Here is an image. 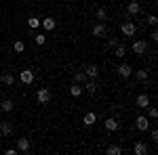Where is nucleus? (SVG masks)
<instances>
[{
    "mask_svg": "<svg viewBox=\"0 0 158 155\" xmlns=\"http://www.w3.org/2000/svg\"><path fill=\"white\" fill-rule=\"evenodd\" d=\"M36 101L40 103V105H47L51 101V90L49 88H40V90H36Z\"/></svg>",
    "mask_w": 158,
    "mask_h": 155,
    "instance_id": "obj_1",
    "label": "nucleus"
},
{
    "mask_svg": "<svg viewBox=\"0 0 158 155\" xmlns=\"http://www.w3.org/2000/svg\"><path fill=\"white\" fill-rule=\"evenodd\" d=\"M110 34V27L106 23H95V27H93V36L95 38H106Z\"/></svg>",
    "mask_w": 158,
    "mask_h": 155,
    "instance_id": "obj_2",
    "label": "nucleus"
},
{
    "mask_svg": "<svg viewBox=\"0 0 158 155\" xmlns=\"http://www.w3.org/2000/svg\"><path fill=\"white\" fill-rule=\"evenodd\" d=\"M150 126H152V124H150V119H148L146 115H139V118L135 119V128H137L139 132H146Z\"/></svg>",
    "mask_w": 158,
    "mask_h": 155,
    "instance_id": "obj_3",
    "label": "nucleus"
},
{
    "mask_svg": "<svg viewBox=\"0 0 158 155\" xmlns=\"http://www.w3.org/2000/svg\"><path fill=\"white\" fill-rule=\"evenodd\" d=\"M116 73H118L120 78H124V80H127L129 76H133V69H131V65H129V63H120V65L116 67Z\"/></svg>",
    "mask_w": 158,
    "mask_h": 155,
    "instance_id": "obj_4",
    "label": "nucleus"
},
{
    "mask_svg": "<svg viewBox=\"0 0 158 155\" xmlns=\"http://www.w3.org/2000/svg\"><path fill=\"white\" fill-rule=\"evenodd\" d=\"M120 32L124 34V36H135V32H137V25L133 23V21H127V23H122L120 25Z\"/></svg>",
    "mask_w": 158,
    "mask_h": 155,
    "instance_id": "obj_5",
    "label": "nucleus"
},
{
    "mask_svg": "<svg viewBox=\"0 0 158 155\" xmlns=\"http://www.w3.org/2000/svg\"><path fill=\"white\" fill-rule=\"evenodd\" d=\"M148 50V40H135L133 42V52L135 55H143Z\"/></svg>",
    "mask_w": 158,
    "mask_h": 155,
    "instance_id": "obj_6",
    "label": "nucleus"
},
{
    "mask_svg": "<svg viewBox=\"0 0 158 155\" xmlns=\"http://www.w3.org/2000/svg\"><path fill=\"white\" fill-rule=\"evenodd\" d=\"M17 151H19V153H27V151H30V141H27L25 136L17 138Z\"/></svg>",
    "mask_w": 158,
    "mask_h": 155,
    "instance_id": "obj_7",
    "label": "nucleus"
},
{
    "mask_svg": "<svg viewBox=\"0 0 158 155\" xmlns=\"http://www.w3.org/2000/svg\"><path fill=\"white\" fill-rule=\"evenodd\" d=\"M19 80L23 84H32L34 82V72H32V69H23V72L19 73Z\"/></svg>",
    "mask_w": 158,
    "mask_h": 155,
    "instance_id": "obj_8",
    "label": "nucleus"
},
{
    "mask_svg": "<svg viewBox=\"0 0 158 155\" xmlns=\"http://www.w3.org/2000/svg\"><path fill=\"white\" fill-rule=\"evenodd\" d=\"M85 76L89 78V80H97V76H99V67L97 65H89L85 69Z\"/></svg>",
    "mask_w": 158,
    "mask_h": 155,
    "instance_id": "obj_9",
    "label": "nucleus"
},
{
    "mask_svg": "<svg viewBox=\"0 0 158 155\" xmlns=\"http://www.w3.org/2000/svg\"><path fill=\"white\" fill-rule=\"evenodd\" d=\"M135 105L139 109H146L148 105H150V96L148 95H137V99H135Z\"/></svg>",
    "mask_w": 158,
    "mask_h": 155,
    "instance_id": "obj_10",
    "label": "nucleus"
},
{
    "mask_svg": "<svg viewBox=\"0 0 158 155\" xmlns=\"http://www.w3.org/2000/svg\"><path fill=\"white\" fill-rule=\"evenodd\" d=\"M13 134V124L11 122H0V136H9Z\"/></svg>",
    "mask_w": 158,
    "mask_h": 155,
    "instance_id": "obj_11",
    "label": "nucleus"
},
{
    "mask_svg": "<svg viewBox=\"0 0 158 155\" xmlns=\"http://www.w3.org/2000/svg\"><path fill=\"white\" fill-rule=\"evenodd\" d=\"M133 153L135 155H146L148 153V145L141 143V141H137V143L133 145Z\"/></svg>",
    "mask_w": 158,
    "mask_h": 155,
    "instance_id": "obj_12",
    "label": "nucleus"
},
{
    "mask_svg": "<svg viewBox=\"0 0 158 155\" xmlns=\"http://www.w3.org/2000/svg\"><path fill=\"white\" fill-rule=\"evenodd\" d=\"M97 90H99V86H97V82H93V80H89V82L85 84V92H89V95H97Z\"/></svg>",
    "mask_w": 158,
    "mask_h": 155,
    "instance_id": "obj_13",
    "label": "nucleus"
},
{
    "mask_svg": "<svg viewBox=\"0 0 158 155\" xmlns=\"http://www.w3.org/2000/svg\"><path fill=\"white\" fill-rule=\"evenodd\" d=\"M127 11H129V15H139V13H141V6H139V2L131 0L129 6H127Z\"/></svg>",
    "mask_w": 158,
    "mask_h": 155,
    "instance_id": "obj_14",
    "label": "nucleus"
},
{
    "mask_svg": "<svg viewBox=\"0 0 158 155\" xmlns=\"http://www.w3.org/2000/svg\"><path fill=\"white\" fill-rule=\"evenodd\" d=\"M95 122H97V115H95L93 111H89V113H85V118H82V124H85V126H93Z\"/></svg>",
    "mask_w": 158,
    "mask_h": 155,
    "instance_id": "obj_15",
    "label": "nucleus"
},
{
    "mask_svg": "<svg viewBox=\"0 0 158 155\" xmlns=\"http://www.w3.org/2000/svg\"><path fill=\"white\" fill-rule=\"evenodd\" d=\"M40 25H42L47 32H51V29H55V19H53V17H44V19L40 21Z\"/></svg>",
    "mask_w": 158,
    "mask_h": 155,
    "instance_id": "obj_16",
    "label": "nucleus"
},
{
    "mask_svg": "<svg viewBox=\"0 0 158 155\" xmlns=\"http://www.w3.org/2000/svg\"><path fill=\"white\" fill-rule=\"evenodd\" d=\"M103 126H106V130H110V132L118 130V122H116L114 118H108L106 122H103Z\"/></svg>",
    "mask_w": 158,
    "mask_h": 155,
    "instance_id": "obj_17",
    "label": "nucleus"
},
{
    "mask_svg": "<svg viewBox=\"0 0 158 155\" xmlns=\"http://www.w3.org/2000/svg\"><path fill=\"white\" fill-rule=\"evenodd\" d=\"M82 92H85V88H82L78 82H74L72 88H70V95H72V96H82Z\"/></svg>",
    "mask_w": 158,
    "mask_h": 155,
    "instance_id": "obj_18",
    "label": "nucleus"
},
{
    "mask_svg": "<svg viewBox=\"0 0 158 155\" xmlns=\"http://www.w3.org/2000/svg\"><path fill=\"white\" fill-rule=\"evenodd\" d=\"M124 55H127V46H124V44H116V46H114V57L122 59Z\"/></svg>",
    "mask_w": 158,
    "mask_h": 155,
    "instance_id": "obj_19",
    "label": "nucleus"
},
{
    "mask_svg": "<svg viewBox=\"0 0 158 155\" xmlns=\"http://www.w3.org/2000/svg\"><path fill=\"white\" fill-rule=\"evenodd\" d=\"M0 109H2L4 113H11L13 109H15V105H13V101H9V99H6V101H2V103H0Z\"/></svg>",
    "mask_w": 158,
    "mask_h": 155,
    "instance_id": "obj_20",
    "label": "nucleus"
},
{
    "mask_svg": "<svg viewBox=\"0 0 158 155\" xmlns=\"http://www.w3.org/2000/svg\"><path fill=\"white\" fill-rule=\"evenodd\" d=\"M0 82L6 84V86H13V84H15V76H13V73H4V76L0 78Z\"/></svg>",
    "mask_w": 158,
    "mask_h": 155,
    "instance_id": "obj_21",
    "label": "nucleus"
},
{
    "mask_svg": "<svg viewBox=\"0 0 158 155\" xmlns=\"http://www.w3.org/2000/svg\"><path fill=\"white\" fill-rule=\"evenodd\" d=\"M133 73H135V78H137V82H146L148 76H150L146 69H139V72H133Z\"/></svg>",
    "mask_w": 158,
    "mask_h": 155,
    "instance_id": "obj_22",
    "label": "nucleus"
},
{
    "mask_svg": "<svg viewBox=\"0 0 158 155\" xmlns=\"http://www.w3.org/2000/svg\"><path fill=\"white\" fill-rule=\"evenodd\" d=\"M106 151H108V155H120V153H122V149L118 147V145H110Z\"/></svg>",
    "mask_w": 158,
    "mask_h": 155,
    "instance_id": "obj_23",
    "label": "nucleus"
},
{
    "mask_svg": "<svg viewBox=\"0 0 158 155\" xmlns=\"http://www.w3.org/2000/svg\"><path fill=\"white\" fill-rule=\"evenodd\" d=\"M95 17H97L99 21H106V19H108V11H106V9H97V11H95Z\"/></svg>",
    "mask_w": 158,
    "mask_h": 155,
    "instance_id": "obj_24",
    "label": "nucleus"
},
{
    "mask_svg": "<svg viewBox=\"0 0 158 155\" xmlns=\"http://www.w3.org/2000/svg\"><path fill=\"white\" fill-rule=\"evenodd\" d=\"M13 50H15V52H23V50H25V44L21 42V40H15V44H13Z\"/></svg>",
    "mask_w": 158,
    "mask_h": 155,
    "instance_id": "obj_25",
    "label": "nucleus"
},
{
    "mask_svg": "<svg viewBox=\"0 0 158 155\" xmlns=\"http://www.w3.org/2000/svg\"><path fill=\"white\" fill-rule=\"evenodd\" d=\"M74 82H78V84L86 82V76H85V72H76V73H74Z\"/></svg>",
    "mask_w": 158,
    "mask_h": 155,
    "instance_id": "obj_26",
    "label": "nucleus"
},
{
    "mask_svg": "<svg viewBox=\"0 0 158 155\" xmlns=\"http://www.w3.org/2000/svg\"><path fill=\"white\" fill-rule=\"evenodd\" d=\"M27 25H30L32 29H36V27H40V19H38V17H30V19H27Z\"/></svg>",
    "mask_w": 158,
    "mask_h": 155,
    "instance_id": "obj_27",
    "label": "nucleus"
},
{
    "mask_svg": "<svg viewBox=\"0 0 158 155\" xmlns=\"http://www.w3.org/2000/svg\"><path fill=\"white\" fill-rule=\"evenodd\" d=\"M148 115H150V119H156L158 118V111H156V107H150V105H148Z\"/></svg>",
    "mask_w": 158,
    "mask_h": 155,
    "instance_id": "obj_28",
    "label": "nucleus"
},
{
    "mask_svg": "<svg viewBox=\"0 0 158 155\" xmlns=\"http://www.w3.org/2000/svg\"><path fill=\"white\" fill-rule=\"evenodd\" d=\"M34 42H36L38 46H44V42H47V38H44V34H38V36L34 38Z\"/></svg>",
    "mask_w": 158,
    "mask_h": 155,
    "instance_id": "obj_29",
    "label": "nucleus"
},
{
    "mask_svg": "<svg viewBox=\"0 0 158 155\" xmlns=\"http://www.w3.org/2000/svg\"><path fill=\"white\" fill-rule=\"evenodd\" d=\"M156 23H158L156 15H150V17H148V25H152V27H156Z\"/></svg>",
    "mask_w": 158,
    "mask_h": 155,
    "instance_id": "obj_30",
    "label": "nucleus"
},
{
    "mask_svg": "<svg viewBox=\"0 0 158 155\" xmlns=\"http://www.w3.org/2000/svg\"><path fill=\"white\" fill-rule=\"evenodd\" d=\"M148 130H150V136H152V141H158V130H156V128H152V126H150Z\"/></svg>",
    "mask_w": 158,
    "mask_h": 155,
    "instance_id": "obj_31",
    "label": "nucleus"
},
{
    "mask_svg": "<svg viewBox=\"0 0 158 155\" xmlns=\"http://www.w3.org/2000/svg\"><path fill=\"white\" fill-rule=\"evenodd\" d=\"M17 153H19L17 149H6V151H4V155H17Z\"/></svg>",
    "mask_w": 158,
    "mask_h": 155,
    "instance_id": "obj_32",
    "label": "nucleus"
}]
</instances>
